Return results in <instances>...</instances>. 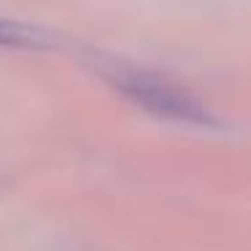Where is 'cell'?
Listing matches in <instances>:
<instances>
[{"mask_svg":"<svg viewBox=\"0 0 251 251\" xmlns=\"http://www.w3.org/2000/svg\"><path fill=\"white\" fill-rule=\"evenodd\" d=\"M100 71L125 98H130L132 103L146 108L149 114L162 116V119L202 125V127L216 125V119L195 98H189L184 89L173 87L170 81H162L154 73L141 71V68H130L125 62H103Z\"/></svg>","mask_w":251,"mask_h":251,"instance_id":"6da1fadb","label":"cell"},{"mask_svg":"<svg viewBox=\"0 0 251 251\" xmlns=\"http://www.w3.org/2000/svg\"><path fill=\"white\" fill-rule=\"evenodd\" d=\"M51 44H54V35L49 30L0 17V46H8V49H49Z\"/></svg>","mask_w":251,"mask_h":251,"instance_id":"7a4b0ae2","label":"cell"}]
</instances>
